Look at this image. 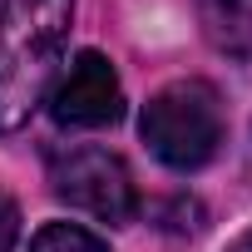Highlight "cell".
I'll return each instance as SVG.
<instances>
[{
  "mask_svg": "<svg viewBox=\"0 0 252 252\" xmlns=\"http://www.w3.org/2000/svg\"><path fill=\"white\" fill-rule=\"evenodd\" d=\"M198 20L222 55L252 60V0H198Z\"/></svg>",
  "mask_w": 252,
  "mask_h": 252,
  "instance_id": "obj_5",
  "label": "cell"
},
{
  "mask_svg": "<svg viewBox=\"0 0 252 252\" xmlns=\"http://www.w3.org/2000/svg\"><path fill=\"white\" fill-rule=\"evenodd\" d=\"M50 183L69 208H79V213H89L99 222H129L139 213L134 178L124 168V158H114L109 149H69V154H60L55 168H50Z\"/></svg>",
  "mask_w": 252,
  "mask_h": 252,
  "instance_id": "obj_3",
  "label": "cell"
},
{
  "mask_svg": "<svg viewBox=\"0 0 252 252\" xmlns=\"http://www.w3.org/2000/svg\"><path fill=\"white\" fill-rule=\"evenodd\" d=\"M139 134L154 149V158H163L168 168H178V173L203 168L222 144V104L203 79L168 84L149 99Z\"/></svg>",
  "mask_w": 252,
  "mask_h": 252,
  "instance_id": "obj_2",
  "label": "cell"
},
{
  "mask_svg": "<svg viewBox=\"0 0 252 252\" xmlns=\"http://www.w3.org/2000/svg\"><path fill=\"white\" fill-rule=\"evenodd\" d=\"M74 0H0V134L30 124L45 99Z\"/></svg>",
  "mask_w": 252,
  "mask_h": 252,
  "instance_id": "obj_1",
  "label": "cell"
},
{
  "mask_svg": "<svg viewBox=\"0 0 252 252\" xmlns=\"http://www.w3.org/2000/svg\"><path fill=\"white\" fill-rule=\"evenodd\" d=\"M15 237H20V213H15V203L5 193H0V252H10Z\"/></svg>",
  "mask_w": 252,
  "mask_h": 252,
  "instance_id": "obj_7",
  "label": "cell"
},
{
  "mask_svg": "<svg viewBox=\"0 0 252 252\" xmlns=\"http://www.w3.org/2000/svg\"><path fill=\"white\" fill-rule=\"evenodd\" d=\"M232 252H252V237H242V242H237V247H232Z\"/></svg>",
  "mask_w": 252,
  "mask_h": 252,
  "instance_id": "obj_8",
  "label": "cell"
},
{
  "mask_svg": "<svg viewBox=\"0 0 252 252\" xmlns=\"http://www.w3.org/2000/svg\"><path fill=\"white\" fill-rule=\"evenodd\" d=\"M50 114L60 129H104L124 114V89L114 64L99 50H79L50 94Z\"/></svg>",
  "mask_w": 252,
  "mask_h": 252,
  "instance_id": "obj_4",
  "label": "cell"
},
{
  "mask_svg": "<svg viewBox=\"0 0 252 252\" xmlns=\"http://www.w3.org/2000/svg\"><path fill=\"white\" fill-rule=\"evenodd\" d=\"M30 252H109V247H104L94 232L74 227V222H50V227H40V232H35Z\"/></svg>",
  "mask_w": 252,
  "mask_h": 252,
  "instance_id": "obj_6",
  "label": "cell"
}]
</instances>
